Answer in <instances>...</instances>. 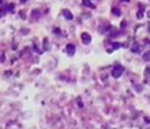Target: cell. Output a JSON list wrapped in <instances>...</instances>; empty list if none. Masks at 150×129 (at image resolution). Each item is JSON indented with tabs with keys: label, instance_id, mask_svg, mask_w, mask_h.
I'll return each mask as SVG.
<instances>
[{
	"label": "cell",
	"instance_id": "6da1fadb",
	"mask_svg": "<svg viewBox=\"0 0 150 129\" xmlns=\"http://www.w3.org/2000/svg\"><path fill=\"white\" fill-rule=\"evenodd\" d=\"M124 71H125V68H124V65H116L113 68V71H112V76L113 77H116V79H118V77H121L122 76V73H124Z\"/></svg>",
	"mask_w": 150,
	"mask_h": 129
},
{
	"label": "cell",
	"instance_id": "7a4b0ae2",
	"mask_svg": "<svg viewBox=\"0 0 150 129\" xmlns=\"http://www.w3.org/2000/svg\"><path fill=\"white\" fill-rule=\"evenodd\" d=\"M65 51H66V53H68L69 56L74 55V52H76V47H74V44H68V45H66V48H65Z\"/></svg>",
	"mask_w": 150,
	"mask_h": 129
},
{
	"label": "cell",
	"instance_id": "3957f363",
	"mask_svg": "<svg viewBox=\"0 0 150 129\" xmlns=\"http://www.w3.org/2000/svg\"><path fill=\"white\" fill-rule=\"evenodd\" d=\"M81 40H83L84 44H89V43L92 41V37H90V35H89V33L84 32V33L81 35Z\"/></svg>",
	"mask_w": 150,
	"mask_h": 129
},
{
	"label": "cell",
	"instance_id": "277c9868",
	"mask_svg": "<svg viewBox=\"0 0 150 129\" xmlns=\"http://www.w3.org/2000/svg\"><path fill=\"white\" fill-rule=\"evenodd\" d=\"M132 52H134V53H140V52H141V47H140V44H134V45L132 47Z\"/></svg>",
	"mask_w": 150,
	"mask_h": 129
},
{
	"label": "cell",
	"instance_id": "5b68a950",
	"mask_svg": "<svg viewBox=\"0 0 150 129\" xmlns=\"http://www.w3.org/2000/svg\"><path fill=\"white\" fill-rule=\"evenodd\" d=\"M64 17H65L66 20H72V19H73V15L69 12V11H64Z\"/></svg>",
	"mask_w": 150,
	"mask_h": 129
},
{
	"label": "cell",
	"instance_id": "8992f818",
	"mask_svg": "<svg viewBox=\"0 0 150 129\" xmlns=\"http://www.w3.org/2000/svg\"><path fill=\"white\" fill-rule=\"evenodd\" d=\"M4 11L5 12H8V11H13V4H8L4 7Z\"/></svg>",
	"mask_w": 150,
	"mask_h": 129
},
{
	"label": "cell",
	"instance_id": "52a82bcc",
	"mask_svg": "<svg viewBox=\"0 0 150 129\" xmlns=\"http://www.w3.org/2000/svg\"><path fill=\"white\" fill-rule=\"evenodd\" d=\"M112 11H113V15H114V16H120V15H121V11L117 9V8H113Z\"/></svg>",
	"mask_w": 150,
	"mask_h": 129
},
{
	"label": "cell",
	"instance_id": "ba28073f",
	"mask_svg": "<svg viewBox=\"0 0 150 129\" xmlns=\"http://www.w3.org/2000/svg\"><path fill=\"white\" fill-rule=\"evenodd\" d=\"M144 60H145V61H149V60H150V52L145 53V56H144Z\"/></svg>",
	"mask_w": 150,
	"mask_h": 129
},
{
	"label": "cell",
	"instance_id": "9c48e42d",
	"mask_svg": "<svg viewBox=\"0 0 150 129\" xmlns=\"http://www.w3.org/2000/svg\"><path fill=\"white\" fill-rule=\"evenodd\" d=\"M137 17L138 19H142L144 17V12H142V11H138V12H137Z\"/></svg>",
	"mask_w": 150,
	"mask_h": 129
},
{
	"label": "cell",
	"instance_id": "30bf717a",
	"mask_svg": "<svg viewBox=\"0 0 150 129\" xmlns=\"http://www.w3.org/2000/svg\"><path fill=\"white\" fill-rule=\"evenodd\" d=\"M44 43H45V48H44V49H45V51H48V49H49V45H48V40L45 39V40H44Z\"/></svg>",
	"mask_w": 150,
	"mask_h": 129
},
{
	"label": "cell",
	"instance_id": "8fae6325",
	"mask_svg": "<svg viewBox=\"0 0 150 129\" xmlns=\"http://www.w3.org/2000/svg\"><path fill=\"white\" fill-rule=\"evenodd\" d=\"M145 75H146V77H149V75H150V68H146V69H145Z\"/></svg>",
	"mask_w": 150,
	"mask_h": 129
},
{
	"label": "cell",
	"instance_id": "7c38bea8",
	"mask_svg": "<svg viewBox=\"0 0 150 129\" xmlns=\"http://www.w3.org/2000/svg\"><path fill=\"white\" fill-rule=\"evenodd\" d=\"M121 2H125V3H129L130 0H121Z\"/></svg>",
	"mask_w": 150,
	"mask_h": 129
},
{
	"label": "cell",
	"instance_id": "4fadbf2b",
	"mask_svg": "<svg viewBox=\"0 0 150 129\" xmlns=\"http://www.w3.org/2000/svg\"><path fill=\"white\" fill-rule=\"evenodd\" d=\"M21 2H23V3H24V2H25V0H21Z\"/></svg>",
	"mask_w": 150,
	"mask_h": 129
},
{
	"label": "cell",
	"instance_id": "5bb4252c",
	"mask_svg": "<svg viewBox=\"0 0 150 129\" xmlns=\"http://www.w3.org/2000/svg\"><path fill=\"white\" fill-rule=\"evenodd\" d=\"M149 29H150V24H149Z\"/></svg>",
	"mask_w": 150,
	"mask_h": 129
}]
</instances>
